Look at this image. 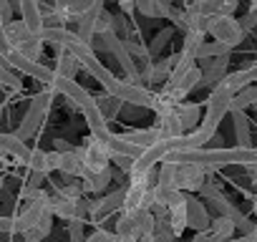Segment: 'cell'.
Wrapping results in <instances>:
<instances>
[{
    "label": "cell",
    "mask_w": 257,
    "mask_h": 242,
    "mask_svg": "<svg viewBox=\"0 0 257 242\" xmlns=\"http://www.w3.org/2000/svg\"><path fill=\"white\" fill-rule=\"evenodd\" d=\"M91 8V0H58L53 3V11L68 23V21H78L86 11Z\"/></svg>",
    "instance_id": "24"
},
{
    "label": "cell",
    "mask_w": 257,
    "mask_h": 242,
    "mask_svg": "<svg viewBox=\"0 0 257 242\" xmlns=\"http://www.w3.org/2000/svg\"><path fill=\"white\" fill-rule=\"evenodd\" d=\"M16 8H18V13H21V23H23L31 33L41 36V31H43V18H41V11H38L36 0H21Z\"/></svg>",
    "instance_id": "21"
},
{
    "label": "cell",
    "mask_w": 257,
    "mask_h": 242,
    "mask_svg": "<svg viewBox=\"0 0 257 242\" xmlns=\"http://www.w3.org/2000/svg\"><path fill=\"white\" fill-rule=\"evenodd\" d=\"M202 86V68L194 63V61H184L179 56V63L174 66L169 81L164 83L162 93L172 101V103H184V98L197 88Z\"/></svg>",
    "instance_id": "1"
},
{
    "label": "cell",
    "mask_w": 257,
    "mask_h": 242,
    "mask_svg": "<svg viewBox=\"0 0 257 242\" xmlns=\"http://www.w3.org/2000/svg\"><path fill=\"white\" fill-rule=\"evenodd\" d=\"M78 179H81L83 192H96V194H101V192L111 184V169H103V172H88V169H83Z\"/></svg>",
    "instance_id": "25"
},
{
    "label": "cell",
    "mask_w": 257,
    "mask_h": 242,
    "mask_svg": "<svg viewBox=\"0 0 257 242\" xmlns=\"http://www.w3.org/2000/svg\"><path fill=\"white\" fill-rule=\"evenodd\" d=\"M78 154H81L83 169H88V172H103V169H108L111 154H108V149L103 147V142H98V139L88 137V139H86V144L78 149Z\"/></svg>",
    "instance_id": "11"
},
{
    "label": "cell",
    "mask_w": 257,
    "mask_h": 242,
    "mask_svg": "<svg viewBox=\"0 0 257 242\" xmlns=\"http://www.w3.org/2000/svg\"><path fill=\"white\" fill-rule=\"evenodd\" d=\"M254 113H257V106H254Z\"/></svg>",
    "instance_id": "55"
},
{
    "label": "cell",
    "mask_w": 257,
    "mask_h": 242,
    "mask_svg": "<svg viewBox=\"0 0 257 242\" xmlns=\"http://www.w3.org/2000/svg\"><path fill=\"white\" fill-rule=\"evenodd\" d=\"M0 189H3V174H0Z\"/></svg>",
    "instance_id": "54"
},
{
    "label": "cell",
    "mask_w": 257,
    "mask_h": 242,
    "mask_svg": "<svg viewBox=\"0 0 257 242\" xmlns=\"http://www.w3.org/2000/svg\"><path fill=\"white\" fill-rule=\"evenodd\" d=\"M0 86H6L11 91H21V86H23L21 76L11 68V63H8V58L3 53H0Z\"/></svg>",
    "instance_id": "33"
},
{
    "label": "cell",
    "mask_w": 257,
    "mask_h": 242,
    "mask_svg": "<svg viewBox=\"0 0 257 242\" xmlns=\"http://www.w3.org/2000/svg\"><path fill=\"white\" fill-rule=\"evenodd\" d=\"M207 33H209L217 43L227 46L229 51H232L234 46H239L242 38H244V31H242L239 21H237V18H222V16L209 18V23H207Z\"/></svg>",
    "instance_id": "7"
},
{
    "label": "cell",
    "mask_w": 257,
    "mask_h": 242,
    "mask_svg": "<svg viewBox=\"0 0 257 242\" xmlns=\"http://www.w3.org/2000/svg\"><path fill=\"white\" fill-rule=\"evenodd\" d=\"M167 18H169L177 28H184V11H179V8H174V6H172V11H169V16H167Z\"/></svg>",
    "instance_id": "46"
},
{
    "label": "cell",
    "mask_w": 257,
    "mask_h": 242,
    "mask_svg": "<svg viewBox=\"0 0 257 242\" xmlns=\"http://www.w3.org/2000/svg\"><path fill=\"white\" fill-rule=\"evenodd\" d=\"M46 88H51L53 93H61L63 98H68L76 108H83L93 96L86 91V88H81V83H76V81H68V78H53V83L51 86H46Z\"/></svg>",
    "instance_id": "15"
},
{
    "label": "cell",
    "mask_w": 257,
    "mask_h": 242,
    "mask_svg": "<svg viewBox=\"0 0 257 242\" xmlns=\"http://www.w3.org/2000/svg\"><path fill=\"white\" fill-rule=\"evenodd\" d=\"M103 8H106V6L101 3V0H91V8L76 21V23H78L76 36H78L83 43H88V46H91V41H93V36H96V18H98V13H101Z\"/></svg>",
    "instance_id": "20"
},
{
    "label": "cell",
    "mask_w": 257,
    "mask_h": 242,
    "mask_svg": "<svg viewBox=\"0 0 257 242\" xmlns=\"http://www.w3.org/2000/svg\"><path fill=\"white\" fill-rule=\"evenodd\" d=\"M169 36H172V31H162V33H159V36L154 38V46L149 48V53L154 56V51H159L162 46H167V43H169Z\"/></svg>",
    "instance_id": "43"
},
{
    "label": "cell",
    "mask_w": 257,
    "mask_h": 242,
    "mask_svg": "<svg viewBox=\"0 0 257 242\" xmlns=\"http://www.w3.org/2000/svg\"><path fill=\"white\" fill-rule=\"evenodd\" d=\"M51 229H53V214H46L36 227H31V229L23 234V239H26V242H43V239L51 234Z\"/></svg>",
    "instance_id": "36"
},
{
    "label": "cell",
    "mask_w": 257,
    "mask_h": 242,
    "mask_svg": "<svg viewBox=\"0 0 257 242\" xmlns=\"http://www.w3.org/2000/svg\"><path fill=\"white\" fill-rule=\"evenodd\" d=\"M128 144H134V147H139V149H149L152 144H157L159 142V134H157V129H134V132H128V134H121Z\"/></svg>",
    "instance_id": "32"
},
{
    "label": "cell",
    "mask_w": 257,
    "mask_h": 242,
    "mask_svg": "<svg viewBox=\"0 0 257 242\" xmlns=\"http://www.w3.org/2000/svg\"><path fill=\"white\" fill-rule=\"evenodd\" d=\"M232 127H234L237 147H239V149H252V132H249V118H247V113L232 111Z\"/></svg>",
    "instance_id": "27"
},
{
    "label": "cell",
    "mask_w": 257,
    "mask_h": 242,
    "mask_svg": "<svg viewBox=\"0 0 257 242\" xmlns=\"http://www.w3.org/2000/svg\"><path fill=\"white\" fill-rule=\"evenodd\" d=\"M202 68V86H219L222 78L227 76V66H229V56L222 58H212V61H199L197 63Z\"/></svg>",
    "instance_id": "17"
},
{
    "label": "cell",
    "mask_w": 257,
    "mask_h": 242,
    "mask_svg": "<svg viewBox=\"0 0 257 242\" xmlns=\"http://www.w3.org/2000/svg\"><path fill=\"white\" fill-rule=\"evenodd\" d=\"M83 219H73L68 222V239L71 242H86V234H83Z\"/></svg>",
    "instance_id": "40"
},
{
    "label": "cell",
    "mask_w": 257,
    "mask_h": 242,
    "mask_svg": "<svg viewBox=\"0 0 257 242\" xmlns=\"http://www.w3.org/2000/svg\"><path fill=\"white\" fill-rule=\"evenodd\" d=\"M11 16H13V6L8 3V0H0V18H3L6 23H11L13 21Z\"/></svg>",
    "instance_id": "47"
},
{
    "label": "cell",
    "mask_w": 257,
    "mask_h": 242,
    "mask_svg": "<svg viewBox=\"0 0 257 242\" xmlns=\"http://www.w3.org/2000/svg\"><path fill=\"white\" fill-rule=\"evenodd\" d=\"M88 204L91 202H86V199H71V197H66L61 192H53L51 194V214L53 217H61V219H68V222H73V219H83L86 222Z\"/></svg>",
    "instance_id": "9"
},
{
    "label": "cell",
    "mask_w": 257,
    "mask_h": 242,
    "mask_svg": "<svg viewBox=\"0 0 257 242\" xmlns=\"http://www.w3.org/2000/svg\"><path fill=\"white\" fill-rule=\"evenodd\" d=\"M154 232V214L147 209H123L116 222V237L121 242H139L144 237H152Z\"/></svg>",
    "instance_id": "2"
},
{
    "label": "cell",
    "mask_w": 257,
    "mask_h": 242,
    "mask_svg": "<svg viewBox=\"0 0 257 242\" xmlns=\"http://www.w3.org/2000/svg\"><path fill=\"white\" fill-rule=\"evenodd\" d=\"M123 194H126V187L116 189V192H111V194H106V197H101L96 202H91L88 204V217L93 222H101V219H106L113 212H123Z\"/></svg>",
    "instance_id": "13"
},
{
    "label": "cell",
    "mask_w": 257,
    "mask_h": 242,
    "mask_svg": "<svg viewBox=\"0 0 257 242\" xmlns=\"http://www.w3.org/2000/svg\"><path fill=\"white\" fill-rule=\"evenodd\" d=\"M239 26H242V31L247 33V31H252L254 26H257V11H249L242 21H239Z\"/></svg>",
    "instance_id": "44"
},
{
    "label": "cell",
    "mask_w": 257,
    "mask_h": 242,
    "mask_svg": "<svg viewBox=\"0 0 257 242\" xmlns=\"http://www.w3.org/2000/svg\"><path fill=\"white\" fill-rule=\"evenodd\" d=\"M6 167H8V157H6V154H0V172H3Z\"/></svg>",
    "instance_id": "52"
},
{
    "label": "cell",
    "mask_w": 257,
    "mask_h": 242,
    "mask_svg": "<svg viewBox=\"0 0 257 242\" xmlns=\"http://www.w3.org/2000/svg\"><path fill=\"white\" fill-rule=\"evenodd\" d=\"M184 202H187V227H192L194 232H207L212 224L207 204L197 194H184Z\"/></svg>",
    "instance_id": "14"
},
{
    "label": "cell",
    "mask_w": 257,
    "mask_h": 242,
    "mask_svg": "<svg viewBox=\"0 0 257 242\" xmlns=\"http://www.w3.org/2000/svg\"><path fill=\"white\" fill-rule=\"evenodd\" d=\"M121 103H132V106H142V108H152L154 111V91L144 88V86H132L126 81H118V88L113 93Z\"/></svg>",
    "instance_id": "12"
},
{
    "label": "cell",
    "mask_w": 257,
    "mask_h": 242,
    "mask_svg": "<svg viewBox=\"0 0 257 242\" xmlns=\"http://www.w3.org/2000/svg\"><path fill=\"white\" fill-rule=\"evenodd\" d=\"M6 38H8V48L31 58V61H41V53H43V41L41 36L31 33L21 21H11L6 26Z\"/></svg>",
    "instance_id": "5"
},
{
    "label": "cell",
    "mask_w": 257,
    "mask_h": 242,
    "mask_svg": "<svg viewBox=\"0 0 257 242\" xmlns=\"http://www.w3.org/2000/svg\"><path fill=\"white\" fill-rule=\"evenodd\" d=\"M177 116H179V124H182L184 134H192L202 124V108L197 103H187V101L179 103L177 106Z\"/></svg>",
    "instance_id": "23"
},
{
    "label": "cell",
    "mask_w": 257,
    "mask_h": 242,
    "mask_svg": "<svg viewBox=\"0 0 257 242\" xmlns=\"http://www.w3.org/2000/svg\"><path fill=\"white\" fill-rule=\"evenodd\" d=\"M71 149H73V147H71L66 139H56V152H58V154H66V152H71Z\"/></svg>",
    "instance_id": "48"
},
{
    "label": "cell",
    "mask_w": 257,
    "mask_h": 242,
    "mask_svg": "<svg viewBox=\"0 0 257 242\" xmlns=\"http://www.w3.org/2000/svg\"><path fill=\"white\" fill-rule=\"evenodd\" d=\"M58 172L66 174V177H81V172H83V162H81L78 149H71V152L61 154V159H58Z\"/></svg>",
    "instance_id": "31"
},
{
    "label": "cell",
    "mask_w": 257,
    "mask_h": 242,
    "mask_svg": "<svg viewBox=\"0 0 257 242\" xmlns=\"http://www.w3.org/2000/svg\"><path fill=\"white\" fill-rule=\"evenodd\" d=\"M249 106H257V86H247L232 98V111H242L244 113V108H249Z\"/></svg>",
    "instance_id": "37"
},
{
    "label": "cell",
    "mask_w": 257,
    "mask_h": 242,
    "mask_svg": "<svg viewBox=\"0 0 257 242\" xmlns=\"http://www.w3.org/2000/svg\"><path fill=\"white\" fill-rule=\"evenodd\" d=\"M8 63H11V68H16V71H21L23 76H31V78H36V81H41L43 86H51L53 83V78H56V73H53V68H48V66H43L41 61H31V58H26V56H21V53H16V51H11L8 56Z\"/></svg>",
    "instance_id": "10"
},
{
    "label": "cell",
    "mask_w": 257,
    "mask_h": 242,
    "mask_svg": "<svg viewBox=\"0 0 257 242\" xmlns=\"http://www.w3.org/2000/svg\"><path fill=\"white\" fill-rule=\"evenodd\" d=\"M118 8H121L123 13H134V11H137V3H128V0H123V3H118Z\"/></svg>",
    "instance_id": "49"
},
{
    "label": "cell",
    "mask_w": 257,
    "mask_h": 242,
    "mask_svg": "<svg viewBox=\"0 0 257 242\" xmlns=\"http://www.w3.org/2000/svg\"><path fill=\"white\" fill-rule=\"evenodd\" d=\"M167 219H169V224H172V229H174L177 237L187 229V202H184V194H182L179 202H174L172 207H167Z\"/></svg>",
    "instance_id": "29"
},
{
    "label": "cell",
    "mask_w": 257,
    "mask_h": 242,
    "mask_svg": "<svg viewBox=\"0 0 257 242\" xmlns=\"http://www.w3.org/2000/svg\"><path fill=\"white\" fill-rule=\"evenodd\" d=\"M232 98H234V93H229L227 88H222V86H214V88H212V93H209V98H207V106H204L202 124H199V129H202L204 134L217 137V129H219V124H222V118L232 111Z\"/></svg>",
    "instance_id": "4"
},
{
    "label": "cell",
    "mask_w": 257,
    "mask_h": 242,
    "mask_svg": "<svg viewBox=\"0 0 257 242\" xmlns=\"http://www.w3.org/2000/svg\"><path fill=\"white\" fill-rule=\"evenodd\" d=\"M53 96H56V93H53L51 88H46V91H41L38 96L31 98V106H28L23 121H21V127L16 129V137H18L21 142H28V139H33V137L41 132L43 121H46V116H48V108H51V98H53Z\"/></svg>",
    "instance_id": "3"
},
{
    "label": "cell",
    "mask_w": 257,
    "mask_h": 242,
    "mask_svg": "<svg viewBox=\"0 0 257 242\" xmlns=\"http://www.w3.org/2000/svg\"><path fill=\"white\" fill-rule=\"evenodd\" d=\"M0 234H16L13 217H0Z\"/></svg>",
    "instance_id": "45"
},
{
    "label": "cell",
    "mask_w": 257,
    "mask_h": 242,
    "mask_svg": "<svg viewBox=\"0 0 257 242\" xmlns=\"http://www.w3.org/2000/svg\"><path fill=\"white\" fill-rule=\"evenodd\" d=\"M86 242H121L113 232H106V229H96L86 237Z\"/></svg>",
    "instance_id": "42"
},
{
    "label": "cell",
    "mask_w": 257,
    "mask_h": 242,
    "mask_svg": "<svg viewBox=\"0 0 257 242\" xmlns=\"http://www.w3.org/2000/svg\"><path fill=\"white\" fill-rule=\"evenodd\" d=\"M224 242H254L249 234H242V237H232V239H224Z\"/></svg>",
    "instance_id": "51"
},
{
    "label": "cell",
    "mask_w": 257,
    "mask_h": 242,
    "mask_svg": "<svg viewBox=\"0 0 257 242\" xmlns=\"http://www.w3.org/2000/svg\"><path fill=\"white\" fill-rule=\"evenodd\" d=\"M172 11L169 0H139L137 3V13L147 16V18H167Z\"/></svg>",
    "instance_id": "30"
},
{
    "label": "cell",
    "mask_w": 257,
    "mask_h": 242,
    "mask_svg": "<svg viewBox=\"0 0 257 242\" xmlns=\"http://www.w3.org/2000/svg\"><path fill=\"white\" fill-rule=\"evenodd\" d=\"M247 174H249V179H252V184L257 187V164H252V167H247Z\"/></svg>",
    "instance_id": "50"
},
{
    "label": "cell",
    "mask_w": 257,
    "mask_h": 242,
    "mask_svg": "<svg viewBox=\"0 0 257 242\" xmlns=\"http://www.w3.org/2000/svg\"><path fill=\"white\" fill-rule=\"evenodd\" d=\"M207 182V172L197 164H174V179L172 187L182 194H197L202 184Z\"/></svg>",
    "instance_id": "8"
},
{
    "label": "cell",
    "mask_w": 257,
    "mask_h": 242,
    "mask_svg": "<svg viewBox=\"0 0 257 242\" xmlns=\"http://www.w3.org/2000/svg\"><path fill=\"white\" fill-rule=\"evenodd\" d=\"M111 23H113V16L103 8L101 13H98V18H96V36H101V33H108L111 31Z\"/></svg>",
    "instance_id": "41"
},
{
    "label": "cell",
    "mask_w": 257,
    "mask_h": 242,
    "mask_svg": "<svg viewBox=\"0 0 257 242\" xmlns=\"http://www.w3.org/2000/svg\"><path fill=\"white\" fill-rule=\"evenodd\" d=\"M81 113H83V118H86V124H88V129H91V137H93V139H103V137H108V134H111L108 121L103 118V113H101V111H98V106H96V98H91V101L81 108Z\"/></svg>",
    "instance_id": "18"
},
{
    "label": "cell",
    "mask_w": 257,
    "mask_h": 242,
    "mask_svg": "<svg viewBox=\"0 0 257 242\" xmlns=\"http://www.w3.org/2000/svg\"><path fill=\"white\" fill-rule=\"evenodd\" d=\"M157 134L162 142H174V139H182L184 137V129L179 124V116H177V108L174 111H167V113H159L157 116Z\"/></svg>",
    "instance_id": "19"
},
{
    "label": "cell",
    "mask_w": 257,
    "mask_h": 242,
    "mask_svg": "<svg viewBox=\"0 0 257 242\" xmlns=\"http://www.w3.org/2000/svg\"><path fill=\"white\" fill-rule=\"evenodd\" d=\"M96 106H98V111L103 113V118L106 121H113L116 116H118V111H121V101L116 98V96H98L96 98Z\"/></svg>",
    "instance_id": "39"
},
{
    "label": "cell",
    "mask_w": 257,
    "mask_h": 242,
    "mask_svg": "<svg viewBox=\"0 0 257 242\" xmlns=\"http://www.w3.org/2000/svg\"><path fill=\"white\" fill-rule=\"evenodd\" d=\"M177 63H179V53H174V56H169V58H162V61H154V63H152V71H149V76H147V81H149V83H162V81L167 83Z\"/></svg>",
    "instance_id": "28"
},
{
    "label": "cell",
    "mask_w": 257,
    "mask_h": 242,
    "mask_svg": "<svg viewBox=\"0 0 257 242\" xmlns=\"http://www.w3.org/2000/svg\"><path fill=\"white\" fill-rule=\"evenodd\" d=\"M81 68V61L66 51H58L56 53V66H53V73L58 78H68V81H76V73Z\"/></svg>",
    "instance_id": "26"
},
{
    "label": "cell",
    "mask_w": 257,
    "mask_h": 242,
    "mask_svg": "<svg viewBox=\"0 0 257 242\" xmlns=\"http://www.w3.org/2000/svg\"><path fill=\"white\" fill-rule=\"evenodd\" d=\"M154 184H152V174L149 177H132L123 194V209H154Z\"/></svg>",
    "instance_id": "6"
},
{
    "label": "cell",
    "mask_w": 257,
    "mask_h": 242,
    "mask_svg": "<svg viewBox=\"0 0 257 242\" xmlns=\"http://www.w3.org/2000/svg\"><path fill=\"white\" fill-rule=\"evenodd\" d=\"M204 43V33H184V43H182V58L184 61H194L197 63V53Z\"/></svg>",
    "instance_id": "34"
},
{
    "label": "cell",
    "mask_w": 257,
    "mask_h": 242,
    "mask_svg": "<svg viewBox=\"0 0 257 242\" xmlns=\"http://www.w3.org/2000/svg\"><path fill=\"white\" fill-rule=\"evenodd\" d=\"M232 232H234V222L227 219V217H214L212 224H209V234L214 237V242L232 239Z\"/></svg>",
    "instance_id": "35"
},
{
    "label": "cell",
    "mask_w": 257,
    "mask_h": 242,
    "mask_svg": "<svg viewBox=\"0 0 257 242\" xmlns=\"http://www.w3.org/2000/svg\"><path fill=\"white\" fill-rule=\"evenodd\" d=\"M98 142H103V147L108 149V154H111V159H132V162H137L139 157H142V152L144 149H139V147H134V144H128L121 134H108V137H103V139H98Z\"/></svg>",
    "instance_id": "16"
},
{
    "label": "cell",
    "mask_w": 257,
    "mask_h": 242,
    "mask_svg": "<svg viewBox=\"0 0 257 242\" xmlns=\"http://www.w3.org/2000/svg\"><path fill=\"white\" fill-rule=\"evenodd\" d=\"M0 154L16 157V159H21V162L26 164L28 157H31V149H28L26 142H21L16 134H3V132H0Z\"/></svg>",
    "instance_id": "22"
},
{
    "label": "cell",
    "mask_w": 257,
    "mask_h": 242,
    "mask_svg": "<svg viewBox=\"0 0 257 242\" xmlns=\"http://www.w3.org/2000/svg\"><path fill=\"white\" fill-rule=\"evenodd\" d=\"M249 11H257V0H252V6H249Z\"/></svg>",
    "instance_id": "53"
},
{
    "label": "cell",
    "mask_w": 257,
    "mask_h": 242,
    "mask_svg": "<svg viewBox=\"0 0 257 242\" xmlns=\"http://www.w3.org/2000/svg\"><path fill=\"white\" fill-rule=\"evenodd\" d=\"M222 56H229V48L217 43V41H204L199 53H197V61H212V58H222Z\"/></svg>",
    "instance_id": "38"
}]
</instances>
